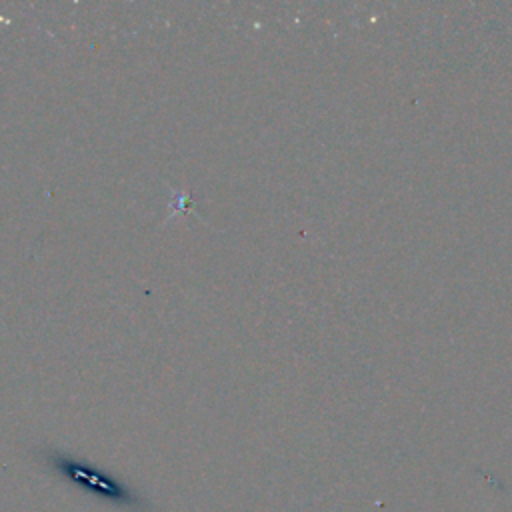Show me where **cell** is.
<instances>
[{"label":"cell","mask_w":512,"mask_h":512,"mask_svg":"<svg viewBox=\"0 0 512 512\" xmlns=\"http://www.w3.org/2000/svg\"><path fill=\"white\" fill-rule=\"evenodd\" d=\"M46 460L52 466V470L58 476H62L66 482L78 486L84 492H90L92 496H98L100 500H106L124 508H136L142 502L140 496L132 488H128L124 482H120L112 474L84 460H78L62 452H48Z\"/></svg>","instance_id":"1"}]
</instances>
